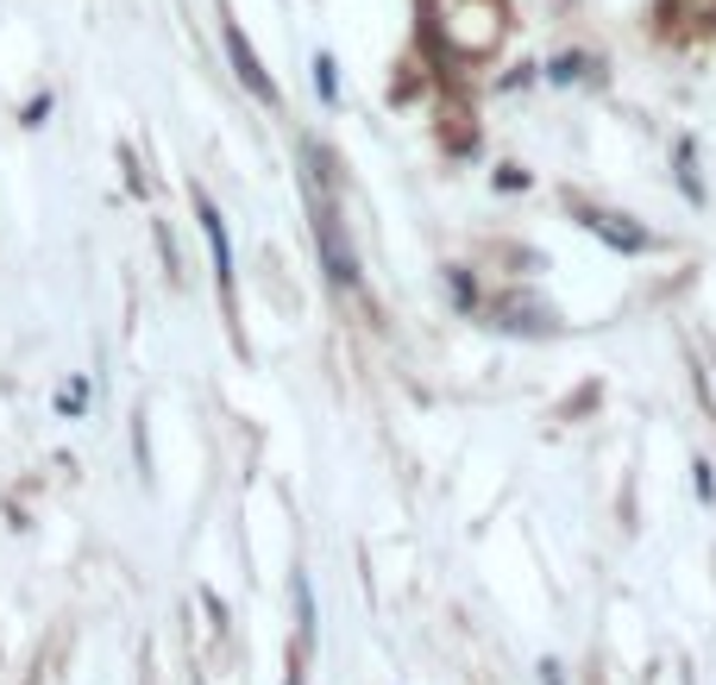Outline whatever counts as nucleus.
Listing matches in <instances>:
<instances>
[{
    "label": "nucleus",
    "mask_w": 716,
    "mask_h": 685,
    "mask_svg": "<svg viewBox=\"0 0 716 685\" xmlns=\"http://www.w3.org/2000/svg\"><path fill=\"white\" fill-rule=\"evenodd\" d=\"M584 220H591V227L610 239V246H622V252H647V246H654V239L635 227V220H622V215H584Z\"/></svg>",
    "instance_id": "f03ea898"
},
{
    "label": "nucleus",
    "mask_w": 716,
    "mask_h": 685,
    "mask_svg": "<svg viewBox=\"0 0 716 685\" xmlns=\"http://www.w3.org/2000/svg\"><path fill=\"white\" fill-rule=\"evenodd\" d=\"M227 51H232V63H239V82H246V89H252L258 101H277L271 76L258 70V51H252V44H246V39H239V25H227Z\"/></svg>",
    "instance_id": "f257e3e1"
},
{
    "label": "nucleus",
    "mask_w": 716,
    "mask_h": 685,
    "mask_svg": "<svg viewBox=\"0 0 716 685\" xmlns=\"http://www.w3.org/2000/svg\"><path fill=\"white\" fill-rule=\"evenodd\" d=\"M697 497H704V504H716V478H710V466H704V459H697Z\"/></svg>",
    "instance_id": "7ed1b4c3"
}]
</instances>
